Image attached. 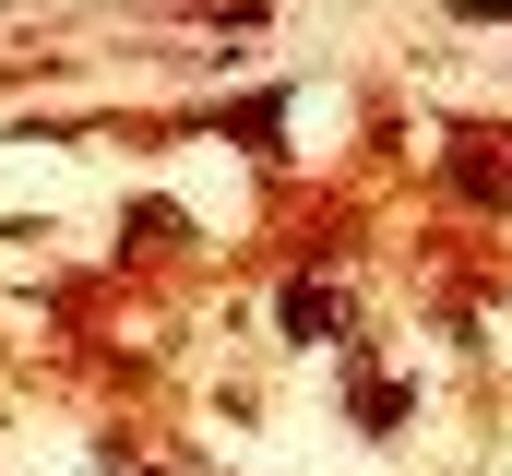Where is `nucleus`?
Returning a JSON list of instances; mask_svg holds the SVG:
<instances>
[{
    "label": "nucleus",
    "mask_w": 512,
    "mask_h": 476,
    "mask_svg": "<svg viewBox=\"0 0 512 476\" xmlns=\"http://www.w3.org/2000/svg\"><path fill=\"white\" fill-rule=\"evenodd\" d=\"M346 334V298L334 286H286V346H334Z\"/></svg>",
    "instance_id": "f257e3e1"
}]
</instances>
